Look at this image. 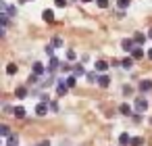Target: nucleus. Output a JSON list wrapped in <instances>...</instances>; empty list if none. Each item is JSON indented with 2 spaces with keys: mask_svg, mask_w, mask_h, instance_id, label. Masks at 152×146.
<instances>
[{
  "mask_svg": "<svg viewBox=\"0 0 152 146\" xmlns=\"http://www.w3.org/2000/svg\"><path fill=\"white\" fill-rule=\"evenodd\" d=\"M0 9H2V13H7L9 17H15V15H17V7H13V4H7L4 0L0 2Z\"/></svg>",
  "mask_w": 152,
  "mask_h": 146,
  "instance_id": "nucleus-1",
  "label": "nucleus"
},
{
  "mask_svg": "<svg viewBox=\"0 0 152 146\" xmlns=\"http://www.w3.org/2000/svg\"><path fill=\"white\" fill-rule=\"evenodd\" d=\"M58 67H61V61H58L56 56H50V63H48V67H46V71H48V73H54V71H56Z\"/></svg>",
  "mask_w": 152,
  "mask_h": 146,
  "instance_id": "nucleus-2",
  "label": "nucleus"
},
{
  "mask_svg": "<svg viewBox=\"0 0 152 146\" xmlns=\"http://www.w3.org/2000/svg\"><path fill=\"white\" fill-rule=\"evenodd\" d=\"M133 44H135V42H133V38H125V40H123V42H121V48H123V50H125V52H131V50H133V48H135V46H133Z\"/></svg>",
  "mask_w": 152,
  "mask_h": 146,
  "instance_id": "nucleus-3",
  "label": "nucleus"
},
{
  "mask_svg": "<svg viewBox=\"0 0 152 146\" xmlns=\"http://www.w3.org/2000/svg\"><path fill=\"white\" fill-rule=\"evenodd\" d=\"M148 109V100L146 98H135V111L137 113H144Z\"/></svg>",
  "mask_w": 152,
  "mask_h": 146,
  "instance_id": "nucleus-4",
  "label": "nucleus"
},
{
  "mask_svg": "<svg viewBox=\"0 0 152 146\" xmlns=\"http://www.w3.org/2000/svg\"><path fill=\"white\" fill-rule=\"evenodd\" d=\"M48 109H50L48 102H40V104L36 106V115H38V117H44V115H48Z\"/></svg>",
  "mask_w": 152,
  "mask_h": 146,
  "instance_id": "nucleus-5",
  "label": "nucleus"
},
{
  "mask_svg": "<svg viewBox=\"0 0 152 146\" xmlns=\"http://www.w3.org/2000/svg\"><path fill=\"white\" fill-rule=\"evenodd\" d=\"M56 84H58V86H56V94H58V96H65V94H67V90H69V86H67L63 79H58Z\"/></svg>",
  "mask_w": 152,
  "mask_h": 146,
  "instance_id": "nucleus-6",
  "label": "nucleus"
},
{
  "mask_svg": "<svg viewBox=\"0 0 152 146\" xmlns=\"http://www.w3.org/2000/svg\"><path fill=\"white\" fill-rule=\"evenodd\" d=\"M131 59H133V61H140V59H144V50H142L140 46H135V48L131 50Z\"/></svg>",
  "mask_w": 152,
  "mask_h": 146,
  "instance_id": "nucleus-7",
  "label": "nucleus"
},
{
  "mask_svg": "<svg viewBox=\"0 0 152 146\" xmlns=\"http://www.w3.org/2000/svg\"><path fill=\"white\" fill-rule=\"evenodd\" d=\"M152 90V81L150 79H142L140 81V92H150Z\"/></svg>",
  "mask_w": 152,
  "mask_h": 146,
  "instance_id": "nucleus-8",
  "label": "nucleus"
},
{
  "mask_svg": "<svg viewBox=\"0 0 152 146\" xmlns=\"http://www.w3.org/2000/svg\"><path fill=\"white\" fill-rule=\"evenodd\" d=\"M42 19H44L46 23H52V21H54V13H52L50 9H46V11L42 13Z\"/></svg>",
  "mask_w": 152,
  "mask_h": 146,
  "instance_id": "nucleus-9",
  "label": "nucleus"
},
{
  "mask_svg": "<svg viewBox=\"0 0 152 146\" xmlns=\"http://www.w3.org/2000/svg\"><path fill=\"white\" fill-rule=\"evenodd\" d=\"M44 71H46V67H44L42 63H34V69H31V73H34V75H42Z\"/></svg>",
  "mask_w": 152,
  "mask_h": 146,
  "instance_id": "nucleus-10",
  "label": "nucleus"
},
{
  "mask_svg": "<svg viewBox=\"0 0 152 146\" xmlns=\"http://www.w3.org/2000/svg\"><path fill=\"white\" fill-rule=\"evenodd\" d=\"M98 84H100V88H108V86H110V77L102 73V75L98 77Z\"/></svg>",
  "mask_w": 152,
  "mask_h": 146,
  "instance_id": "nucleus-11",
  "label": "nucleus"
},
{
  "mask_svg": "<svg viewBox=\"0 0 152 146\" xmlns=\"http://www.w3.org/2000/svg\"><path fill=\"white\" fill-rule=\"evenodd\" d=\"M119 144H121V146H131V138H129V134H121V136H119Z\"/></svg>",
  "mask_w": 152,
  "mask_h": 146,
  "instance_id": "nucleus-12",
  "label": "nucleus"
},
{
  "mask_svg": "<svg viewBox=\"0 0 152 146\" xmlns=\"http://www.w3.org/2000/svg\"><path fill=\"white\" fill-rule=\"evenodd\" d=\"M106 69H108V63L106 61H96V71L98 73H104Z\"/></svg>",
  "mask_w": 152,
  "mask_h": 146,
  "instance_id": "nucleus-13",
  "label": "nucleus"
},
{
  "mask_svg": "<svg viewBox=\"0 0 152 146\" xmlns=\"http://www.w3.org/2000/svg\"><path fill=\"white\" fill-rule=\"evenodd\" d=\"M63 81H65V84H67L69 88H75V84H77V75H67V77H65Z\"/></svg>",
  "mask_w": 152,
  "mask_h": 146,
  "instance_id": "nucleus-14",
  "label": "nucleus"
},
{
  "mask_svg": "<svg viewBox=\"0 0 152 146\" xmlns=\"http://www.w3.org/2000/svg\"><path fill=\"white\" fill-rule=\"evenodd\" d=\"M13 117H17V119H25V109H23V106H15Z\"/></svg>",
  "mask_w": 152,
  "mask_h": 146,
  "instance_id": "nucleus-15",
  "label": "nucleus"
},
{
  "mask_svg": "<svg viewBox=\"0 0 152 146\" xmlns=\"http://www.w3.org/2000/svg\"><path fill=\"white\" fill-rule=\"evenodd\" d=\"M133 42H135V46H142L146 42V36L144 34H133Z\"/></svg>",
  "mask_w": 152,
  "mask_h": 146,
  "instance_id": "nucleus-16",
  "label": "nucleus"
},
{
  "mask_svg": "<svg viewBox=\"0 0 152 146\" xmlns=\"http://www.w3.org/2000/svg\"><path fill=\"white\" fill-rule=\"evenodd\" d=\"M15 96H17V98H25V96H27V88H25V86H19V88L15 90Z\"/></svg>",
  "mask_w": 152,
  "mask_h": 146,
  "instance_id": "nucleus-17",
  "label": "nucleus"
},
{
  "mask_svg": "<svg viewBox=\"0 0 152 146\" xmlns=\"http://www.w3.org/2000/svg\"><path fill=\"white\" fill-rule=\"evenodd\" d=\"M73 75L81 77V75H88V73H86V69H83L81 65H75V67H73Z\"/></svg>",
  "mask_w": 152,
  "mask_h": 146,
  "instance_id": "nucleus-18",
  "label": "nucleus"
},
{
  "mask_svg": "<svg viewBox=\"0 0 152 146\" xmlns=\"http://www.w3.org/2000/svg\"><path fill=\"white\" fill-rule=\"evenodd\" d=\"M119 113H121V115H131V106H129L127 102H123V104L119 106Z\"/></svg>",
  "mask_w": 152,
  "mask_h": 146,
  "instance_id": "nucleus-19",
  "label": "nucleus"
},
{
  "mask_svg": "<svg viewBox=\"0 0 152 146\" xmlns=\"http://www.w3.org/2000/svg\"><path fill=\"white\" fill-rule=\"evenodd\" d=\"M121 67H125V69H131V67H133V59H131V56L123 59V61H121Z\"/></svg>",
  "mask_w": 152,
  "mask_h": 146,
  "instance_id": "nucleus-20",
  "label": "nucleus"
},
{
  "mask_svg": "<svg viewBox=\"0 0 152 146\" xmlns=\"http://www.w3.org/2000/svg\"><path fill=\"white\" fill-rule=\"evenodd\" d=\"M0 136H2V138H9V136H11V129H9V125H4V123L0 125Z\"/></svg>",
  "mask_w": 152,
  "mask_h": 146,
  "instance_id": "nucleus-21",
  "label": "nucleus"
},
{
  "mask_svg": "<svg viewBox=\"0 0 152 146\" xmlns=\"http://www.w3.org/2000/svg\"><path fill=\"white\" fill-rule=\"evenodd\" d=\"M129 4H131V2H129V0H117V7H119L121 11H125V9H127Z\"/></svg>",
  "mask_w": 152,
  "mask_h": 146,
  "instance_id": "nucleus-22",
  "label": "nucleus"
},
{
  "mask_svg": "<svg viewBox=\"0 0 152 146\" xmlns=\"http://www.w3.org/2000/svg\"><path fill=\"white\" fill-rule=\"evenodd\" d=\"M142 144H144V138H140V136L131 138V146H142Z\"/></svg>",
  "mask_w": 152,
  "mask_h": 146,
  "instance_id": "nucleus-23",
  "label": "nucleus"
},
{
  "mask_svg": "<svg viewBox=\"0 0 152 146\" xmlns=\"http://www.w3.org/2000/svg\"><path fill=\"white\" fill-rule=\"evenodd\" d=\"M54 48H56L54 44H48V46H46V54H48V56H54Z\"/></svg>",
  "mask_w": 152,
  "mask_h": 146,
  "instance_id": "nucleus-24",
  "label": "nucleus"
},
{
  "mask_svg": "<svg viewBox=\"0 0 152 146\" xmlns=\"http://www.w3.org/2000/svg\"><path fill=\"white\" fill-rule=\"evenodd\" d=\"M7 73H9V75H15V73H17V65H13V63H11V65L7 67Z\"/></svg>",
  "mask_w": 152,
  "mask_h": 146,
  "instance_id": "nucleus-25",
  "label": "nucleus"
},
{
  "mask_svg": "<svg viewBox=\"0 0 152 146\" xmlns=\"http://www.w3.org/2000/svg\"><path fill=\"white\" fill-rule=\"evenodd\" d=\"M88 81H92V84H98V75H96V73H88Z\"/></svg>",
  "mask_w": 152,
  "mask_h": 146,
  "instance_id": "nucleus-26",
  "label": "nucleus"
},
{
  "mask_svg": "<svg viewBox=\"0 0 152 146\" xmlns=\"http://www.w3.org/2000/svg\"><path fill=\"white\" fill-rule=\"evenodd\" d=\"M54 4H56L58 9H65V7H67V0H54Z\"/></svg>",
  "mask_w": 152,
  "mask_h": 146,
  "instance_id": "nucleus-27",
  "label": "nucleus"
},
{
  "mask_svg": "<svg viewBox=\"0 0 152 146\" xmlns=\"http://www.w3.org/2000/svg\"><path fill=\"white\" fill-rule=\"evenodd\" d=\"M96 4H98L100 9H106V7H108V0H96Z\"/></svg>",
  "mask_w": 152,
  "mask_h": 146,
  "instance_id": "nucleus-28",
  "label": "nucleus"
},
{
  "mask_svg": "<svg viewBox=\"0 0 152 146\" xmlns=\"http://www.w3.org/2000/svg\"><path fill=\"white\" fill-rule=\"evenodd\" d=\"M61 69H63V73H71L73 71V65H63Z\"/></svg>",
  "mask_w": 152,
  "mask_h": 146,
  "instance_id": "nucleus-29",
  "label": "nucleus"
},
{
  "mask_svg": "<svg viewBox=\"0 0 152 146\" xmlns=\"http://www.w3.org/2000/svg\"><path fill=\"white\" fill-rule=\"evenodd\" d=\"M67 59L73 61V59H75V50H67Z\"/></svg>",
  "mask_w": 152,
  "mask_h": 146,
  "instance_id": "nucleus-30",
  "label": "nucleus"
},
{
  "mask_svg": "<svg viewBox=\"0 0 152 146\" xmlns=\"http://www.w3.org/2000/svg\"><path fill=\"white\" fill-rule=\"evenodd\" d=\"M52 44H54V46H61V44H63V40H61V38H54V40H52Z\"/></svg>",
  "mask_w": 152,
  "mask_h": 146,
  "instance_id": "nucleus-31",
  "label": "nucleus"
},
{
  "mask_svg": "<svg viewBox=\"0 0 152 146\" xmlns=\"http://www.w3.org/2000/svg\"><path fill=\"white\" fill-rule=\"evenodd\" d=\"M146 56H148V59H150V61H152V48H150V50H148V52H146Z\"/></svg>",
  "mask_w": 152,
  "mask_h": 146,
  "instance_id": "nucleus-32",
  "label": "nucleus"
},
{
  "mask_svg": "<svg viewBox=\"0 0 152 146\" xmlns=\"http://www.w3.org/2000/svg\"><path fill=\"white\" fill-rule=\"evenodd\" d=\"M36 146H50V142H40V144H36Z\"/></svg>",
  "mask_w": 152,
  "mask_h": 146,
  "instance_id": "nucleus-33",
  "label": "nucleus"
},
{
  "mask_svg": "<svg viewBox=\"0 0 152 146\" xmlns=\"http://www.w3.org/2000/svg\"><path fill=\"white\" fill-rule=\"evenodd\" d=\"M148 36H150V38H152V27H150V32H148Z\"/></svg>",
  "mask_w": 152,
  "mask_h": 146,
  "instance_id": "nucleus-34",
  "label": "nucleus"
},
{
  "mask_svg": "<svg viewBox=\"0 0 152 146\" xmlns=\"http://www.w3.org/2000/svg\"><path fill=\"white\" fill-rule=\"evenodd\" d=\"M81 2H90V0H81Z\"/></svg>",
  "mask_w": 152,
  "mask_h": 146,
  "instance_id": "nucleus-35",
  "label": "nucleus"
}]
</instances>
